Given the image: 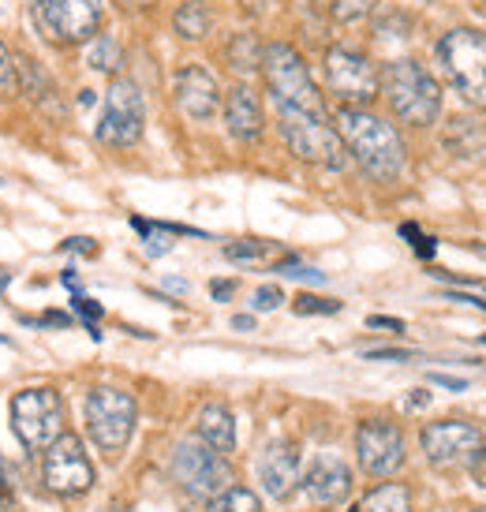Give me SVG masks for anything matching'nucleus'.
<instances>
[{"mask_svg": "<svg viewBox=\"0 0 486 512\" xmlns=\"http://www.w3.org/2000/svg\"><path fill=\"white\" fill-rule=\"evenodd\" d=\"M333 128L341 135L344 154L363 169V176H371L378 184H393L404 172V161H408L404 154L408 150H404L401 131L378 113H371V109H341Z\"/></svg>", "mask_w": 486, "mask_h": 512, "instance_id": "nucleus-1", "label": "nucleus"}, {"mask_svg": "<svg viewBox=\"0 0 486 512\" xmlns=\"http://www.w3.org/2000/svg\"><path fill=\"white\" fill-rule=\"evenodd\" d=\"M262 79H266V90H270L273 109H292V113H311V116H326V101H322V90L311 79V68L307 60L292 49L288 42H270L262 49Z\"/></svg>", "mask_w": 486, "mask_h": 512, "instance_id": "nucleus-2", "label": "nucleus"}, {"mask_svg": "<svg viewBox=\"0 0 486 512\" xmlns=\"http://www.w3.org/2000/svg\"><path fill=\"white\" fill-rule=\"evenodd\" d=\"M382 94L393 116L408 128H430L442 116V86L412 57L393 60L382 72Z\"/></svg>", "mask_w": 486, "mask_h": 512, "instance_id": "nucleus-3", "label": "nucleus"}, {"mask_svg": "<svg viewBox=\"0 0 486 512\" xmlns=\"http://www.w3.org/2000/svg\"><path fill=\"white\" fill-rule=\"evenodd\" d=\"M438 64L445 68V79L460 98L486 109V34L475 27H453L445 30L438 45Z\"/></svg>", "mask_w": 486, "mask_h": 512, "instance_id": "nucleus-4", "label": "nucleus"}, {"mask_svg": "<svg viewBox=\"0 0 486 512\" xmlns=\"http://www.w3.org/2000/svg\"><path fill=\"white\" fill-rule=\"evenodd\" d=\"M12 434L27 453H45L64 434V400L53 385H30L12 397Z\"/></svg>", "mask_w": 486, "mask_h": 512, "instance_id": "nucleus-5", "label": "nucleus"}, {"mask_svg": "<svg viewBox=\"0 0 486 512\" xmlns=\"http://www.w3.org/2000/svg\"><path fill=\"white\" fill-rule=\"evenodd\" d=\"M419 445L430 468L472 471L486 460V434L464 419H438L419 430Z\"/></svg>", "mask_w": 486, "mask_h": 512, "instance_id": "nucleus-6", "label": "nucleus"}, {"mask_svg": "<svg viewBox=\"0 0 486 512\" xmlns=\"http://www.w3.org/2000/svg\"><path fill=\"white\" fill-rule=\"evenodd\" d=\"M172 479L180 483L187 498L210 501L236 483V471H232L229 456L214 453L206 441L184 438L172 449Z\"/></svg>", "mask_w": 486, "mask_h": 512, "instance_id": "nucleus-7", "label": "nucleus"}, {"mask_svg": "<svg viewBox=\"0 0 486 512\" xmlns=\"http://www.w3.org/2000/svg\"><path fill=\"white\" fill-rule=\"evenodd\" d=\"M135 419H139L135 397L124 389L98 385V389L86 393V434L94 438L101 453H124L131 434H135Z\"/></svg>", "mask_w": 486, "mask_h": 512, "instance_id": "nucleus-8", "label": "nucleus"}, {"mask_svg": "<svg viewBox=\"0 0 486 512\" xmlns=\"http://www.w3.org/2000/svg\"><path fill=\"white\" fill-rule=\"evenodd\" d=\"M322 72H326V90L341 101L344 109H367L382 94L378 64L367 53H359V49H348V45L326 49Z\"/></svg>", "mask_w": 486, "mask_h": 512, "instance_id": "nucleus-9", "label": "nucleus"}, {"mask_svg": "<svg viewBox=\"0 0 486 512\" xmlns=\"http://www.w3.org/2000/svg\"><path fill=\"white\" fill-rule=\"evenodd\" d=\"M277 128H281V139L288 143V150L300 161H307V165H322V169H344L348 165L341 135L329 124V116L281 109L277 113Z\"/></svg>", "mask_w": 486, "mask_h": 512, "instance_id": "nucleus-10", "label": "nucleus"}, {"mask_svg": "<svg viewBox=\"0 0 486 512\" xmlns=\"http://www.w3.org/2000/svg\"><path fill=\"white\" fill-rule=\"evenodd\" d=\"M143 131H146L143 90L128 75H116L113 83H109V90H105V109H101L94 135H98V143L128 150V146H135L143 139Z\"/></svg>", "mask_w": 486, "mask_h": 512, "instance_id": "nucleus-11", "label": "nucleus"}, {"mask_svg": "<svg viewBox=\"0 0 486 512\" xmlns=\"http://www.w3.org/2000/svg\"><path fill=\"white\" fill-rule=\"evenodd\" d=\"M94 464H90V456H86L83 441L75 438V434H60L42 456V483L49 494H57V498H83L94 490Z\"/></svg>", "mask_w": 486, "mask_h": 512, "instance_id": "nucleus-12", "label": "nucleus"}, {"mask_svg": "<svg viewBox=\"0 0 486 512\" xmlns=\"http://www.w3.org/2000/svg\"><path fill=\"white\" fill-rule=\"evenodd\" d=\"M38 27L49 42L57 45H79L101 34V0H34Z\"/></svg>", "mask_w": 486, "mask_h": 512, "instance_id": "nucleus-13", "label": "nucleus"}, {"mask_svg": "<svg viewBox=\"0 0 486 512\" xmlns=\"http://www.w3.org/2000/svg\"><path fill=\"white\" fill-rule=\"evenodd\" d=\"M356 460L371 479H393L408 460L404 430L393 419H363L356 427Z\"/></svg>", "mask_w": 486, "mask_h": 512, "instance_id": "nucleus-14", "label": "nucleus"}, {"mask_svg": "<svg viewBox=\"0 0 486 512\" xmlns=\"http://www.w3.org/2000/svg\"><path fill=\"white\" fill-rule=\"evenodd\" d=\"M172 98L176 109L191 120V124H210L221 113V86L202 64H184L176 79H172Z\"/></svg>", "mask_w": 486, "mask_h": 512, "instance_id": "nucleus-15", "label": "nucleus"}, {"mask_svg": "<svg viewBox=\"0 0 486 512\" xmlns=\"http://www.w3.org/2000/svg\"><path fill=\"white\" fill-rule=\"evenodd\" d=\"M300 486H303V498L311 501L315 509H337L352 494V468L344 464L341 456L322 453L307 468V475H300Z\"/></svg>", "mask_w": 486, "mask_h": 512, "instance_id": "nucleus-16", "label": "nucleus"}, {"mask_svg": "<svg viewBox=\"0 0 486 512\" xmlns=\"http://www.w3.org/2000/svg\"><path fill=\"white\" fill-rule=\"evenodd\" d=\"M300 475H303V460H300V449L292 441H270L266 453L258 456V479H262V486H266V494L273 501L292 498L296 486H300Z\"/></svg>", "mask_w": 486, "mask_h": 512, "instance_id": "nucleus-17", "label": "nucleus"}, {"mask_svg": "<svg viewBox=\"0 0 486 512\" xmlns=\"http://www.w3.org/2000/svg\"><path fill=\"white\" fill-rule=\"evenodd\" d=\"M225 128L236 143H258V135L266 128V116H262V101L251 86H232L225 94Z\"/></svg>", "mask_w": 486, "mask_h": 512, "instance_id": "nucleus-18", "label": "nucleus"}, {"mask_svg": "<svg viewBox=\"0 0 486 512\" xmlns=\"http://www.w3.org/2000/svg\"><path fill=\"white\" fill-rule=\"evenodd\" d=\"M199 441L221 456L236 453V415L225 404H206L199 412Z\"/></svg>", "mask_w": 486, "mask_h": 512, "instance_id": "nucleus-19", "label": "nucleus"}, {"mask_svg": "<svg viewBox=\"0 0 486 512\" xmlns=\"http://www.w3.org/2000/svg\"><path fill=\"white\" fill-rule=\"evenodd\" d=\"M19 83H23V94L38 101L42 113H49L53 120H64V105H60L57 86H53L49 75H42V68L34 60H19Z\"/></svg>", "mask_w": 486, "mask_h": 512, "instance_id": "nucleus-20", "label": "nucleus"}, {"mask_svg": "<svg viewBox=\"0 0 486 512\" xmlns=\"http://www.w3.org/2000/svg\"><path fill=\"white\" fill-rule=\"evenodd\" d=\"M172 30L184 38V42H202V38H210V30H214V8L206 4V0H184L176 15H172Z\"/></svg>", "mask_w": 486, "mask_h": 512, "instance_id": "nucleus-21", "label": "nucleus"}, {"mask_svg": "<svg viewBox=\"0 0 486 512\" xmlns=\"http://www.w3.org/2000/svg\"><path fill=\"white\" fill-rule=\"evenodd\" d=\"M445 146L457 157H486V131L468 116H457L445 128Z\"/></svg>", "mask_w": 486, "mask_h": 512, "instance_id": "nucleus-22", "label": "nucleus"}, {"mask_svg": "<svg viewBox=\"0 0 486 512\" xmlns=\"http://www.w3.org/2000/svg\"><path fill=\"white\" fill-rule=\"evenodd\" d=\"M352 512H412V490L404 483H378Z\"/></svg>", "mask_w": 486, "mask_h": 512, "instance_id": "nucleus-23", "label": "nucleus"}, {"mask_svg": "<svg viewBox=\"0 0 486 512\" xmlns=\"http://www.w3.org/2000/svg\"><path fill=\"white\" fill-rule=\"evenodd\" d=\"M86 64H90L94 72L113 75V79H116V72L124 68V49H120V42H116L113 34H94V38H90Z\"/></svg>", "mask_w": 486, "mask_h": 512, "instance_id": "nucleus-24", "label": "nucleus"}, {"mask_svg": "<svg viewBox=\"0 0 486 512\" xmlns=\"http://www.w3.org/2000/svg\"><path fill=\"white\" fill-rule=\"evenodd\" d=\"M131 228L143 232V247L150 258H161L172 251V236L180 232H191V228H176V225H154V221H143V217H131Z\"/></svg>", "mask_w": 486, "mask_h": 512, "instance_id": "nucleus-25", "label": "nucleus"}, {"mask_svg": "<svg viewBox=\"0 0 486 512\" xmlns=\"http://www.w3.org/2000/svg\"><path fill=\"white\" fill-rule=\"evenodd\" d=\"M206 512H262V501H258L255 490L232 483L229 490H221L217 498H210Z\"/></svg>", "mask_w": 486, "mask_h": 512, "instance_id": "nucleus-26", "label": "nucleus"}, {"mask_svg": "<svg viewBox=\"0 0 486 512\" xmlns=\"http://www.w3.org/2000/svg\"><path fill=\"white\" fill-rule=\"evenodd\" d=\"M229 60L240 75L258 72V68H262V45H258L255 34H236L229 42Z\"/></svg>", "mask_w": 486, "mask_h": 512, "instance_id": "nucleus-27", "label": "nucleus"}, {"mask_svg": "<svg viewBox=\"0 0 486 512\" xmlns=\"http://www.w3.org/2000/svg\"><path fill=\"white\" fill-rule=\"evenodd\" d=\"M374 8H378V0H333V4H329L333 19H337V23H344V27L371 19Z\"/></svg>", "mask_w": 486, "mask_h": 512, "instance_id": "nucleus-28", "label": "nucleus"}, {"mask_svg": "<svg viewBox=\"0 0 486 512\" xmlns=\"http://www.w3.org/2000/svg\"><path fill=\"white\" fill-rule=\"evenodd\" d=\"M23 94V83H19V64L12 60L8 45L0 42V98H15Z\"/></svg>", "mask_w": 486, "mask_h": 512, "instance_id": "nucleus-29", "label": "nucleus"}, {"mask_svg": "<svg viewBox=\"0 0 486 512\" xmlns=\"http://www.w3.org/2000/svg\"><path fill=\"white\" fill-rule=\"evenodd\" d=\"M341 299H329V296H311V292H303V296L292 299V311L296 314H341Z\"/></svg>", "mask_w": 486, "mask_h": 512, "instance_id": "nucleus-30", "label": "nucleus"}, {"mask_svg": "<svg viewBox=\"0 0 486 512\" xmlns=\"http://www.w3.org/2000/svg\"><path fill=\"white\" fill-rule=\"evenodd\" d=\"M270 247L273 243H266V240H240L225 247V258H229V262H258V258L270 255Z\"/></svg>", "mask_w": 486, "mask_h": 512, "instance_id": "nucleus-31", "label": "nucleus"}, {"mask_svg": "<svg viewBox=\"0 0 486 512\" xmlns=\"http://www.w3.org/2000/svg\"><path fill=\"white\" fill-rule=\"evenodd\" d=\"M72 314H79V318L86 322V329H90V337H94V341H101V333H98V326H94V322H98L101 314H105V307H101L98 299L75 296V299H72Z\"/></svg>", "mask_w": 486, "mask_h": 512, "instance_id": "nucleus-32", "label": "nucleus"}, {"mask_svg": "<svg viewBox=\"0 0 486 512\" xmlns=\"http://www.w3.org/2000/svg\"><path fill=\"white\" fill-rule=\"evenodd\" d=\"M277 273H285V277H292V281H311V285H322V281H326V273L311 270V266H300V258H288V262H281V266H277Z\"/></svg>", "mask_w": 486, "mask_h": 512, "instance_id": "nucleus-33", "label": "nucleus"}, {"mask_svg": "<svg viewBox=\"0 0 486 512\" xmlns=\"http://www.w3.org/2000/svg\"><path fill=\"white\" fill-rule=\"evenodd\" d=\"M401 236H404V240H412V251L419 258H434V251H438V240L423 236V232H419V225H401Z\"/></svg>", "mask_w": 486, "mask_h": 512, "instance_id": "nucleus-34", "label": "nucleus"}, {"mask_svg": "<svg viewBox=\"0 0 486 512\" xmlns=\"http://www.w3.org/2000/svg\"><path fill=\"white\" fill-rule=\"evenodd\" d=\"M281 303H285V292H281L277 285H262L255 292V299H251V307H255V311H277Z\"/></svg>", "mask_w": 486, "mask_h": 512, "instance_id": "nucleus-35", "label": "nucleus"}, {"mask_svg": "<svg viewBox=\"0 0 486 512\" xmlns=\"http://www.w3.org/2000/svg\"><path fill=\"white\" fill-rule=\"evenodd\" d=\"M367 359H378V363H408L415 359L412 348H371V352H363Z\"/></svg>", "mask_w": 486, "mask_h": 512, "instance_id": "nucleus-36", "label": "nucleus"}, {"mask_svg": "<svg viewBox=\"0 0 486 512\" xmlns=\"http://www.w3.org/2000/svg\"><path fill=\"white\" fill-rule=\"evenodd\" d=\"M60 251H72V255H98V243L90 236H72V240L60 243Z\"/></svg>", "mask_w": 486, "mask_h": 512, "instance_id": "nucleus-37", "label": "nucleus"}, {"mask_svg": "<svg viewBox=\"0 0 486 512\" xmlns=\"http://www.w3.org/2000/svg\"><path fill=\"white\" fill-rule=\"evenodd\" d=\"M23 322H27V326H57V329L72 326V318H68V314H60V311H49L45 318H38V322H34V318H23Z\"/></svg>", "mask_w": 486, "mask_h": 512, "instance_id": "nucleus-38", "label": "nucleus"}, {"mask_svg": "<svg viewBox=\"0 0 486 512\" xmlns=\"http://www.w3.org/2000/svg\"><path fill=\"white\" fill-rule=\"evenodd\" d=\"M430 382L442 385V389H453V393H464V389H468V378H453V374H442V370L430 374Z\"/></svg>", "mask_w": 486, "mask_h": 512, "instance_id": "nucleus-39", "label": "nucleus"}, {"mask_svg": "<svg viewBox=\"0 0 486 512\" xmlns=\"http://www.w3.org/2000/svg\"><path fill=\"white\" fill-rule=\"evenodd\" d=\"M367 326H371V329H393V333H404V322H401V318H386V314H371V318H367Z\"/></svg>", "mask_w": 486, "mask_h": 512, "instance_id": "nucleus-40", "label": "nucleus"}, {"mask_svg": "<svg viewBox=\"0 0 486 512\" xmlns=\"http://www.w3.org/2000/svg\"><path fill=\"white\" fill-rule=\"evenodd\" d=\"M445 299H449V303H464V307H479V311H486V299H479V296H464V292H445Z\"/></svg>", "mask_w": 486, "mask_h": 512, "instance_id": "nucleus-41", "label": "nucleus"}, {"mask_svg": "<svg viewBox=\"0 0 486 512\" xmlns=\"http://www.w3.org/2000/svg\"><path fill=\"white\" fill-rule=\"evenodd\" d=\"M232 292H236V281H214V285H210V296H214L217 303H225Z\"/></svg>", "mask_w": 486, "mask_h": 512, "instance_id": "nucleus-42", "label": "nucleus"}, {"mask_svg": "<svg viewBox=\"0 0 486 512\" xmlns=\"http://www.w3.org/2000/svg\"><path fill=\"white\" fill-rule=\"evenodd\" d=\"M430 397H427V389H412V397H408V408H427Z\"/></svg>", "mask_w": 486, "mask_h": 512, "instance_id": "nucleus-43", "label": "nucleus"}, {"mask_svg": "<svg viewBox=\"0 0 486 512\" xmlns=\"http://www.w3.org/2000/svg\"><path fill=\"white\" fill-rule=\"evenodd\" d=\"M116 4H120L124 12H143V8H150L154 0H116Z\"/></svg>", "mask_w": 486, "mask_h": 512, "instance_id": "nucleus-44", "label": "nucleus"}, {"mask_svg": "<svg viewBox=\"0 0 486 512\" xmlns=\"http://www.w3.org/2000/svg\"><path fill=\"white\" fill-rule=\"evenodd\" d=\"M232 329H255V314H236V318H232Z\"/></svg>", "mask_w": 486, "mask_h": 512, "instance_id": "nucleus-45", "label": "nucleus"}, {"mask_svg": "<svg viewBox=\"0 0 486 512\" xmlns=\"http://www.w3.org/2000/svg\"><path fill=\"white\" fill-rule=\"evenodd\" d=\"M60 281H64V288L79 292V273H75V270H64V273H60Z\"/></svg>", "mask_w": 486, "mask_h": 512, "instance_id": "nucleus-46", "label": "nucleus"}, {"mask_svg": "<svg viewBox=\"0 0 486 512\" xmlns=\"http://www.w3.org/2000/svg\"><path fill=\"white\" fill-rule=\"evenodd\" d=\"M79 105L90 109V105H94V90H83V94H79Z\"/></svg>", "mask_w": 486, "mask_h": 512, "instance_id": "nucleus-47", "label": "nucleus"}, {"mask_svg": "<svg viewBox=\"0 0 486 512\" xmlns=\"http://www.w3.org/2000/svg\"><path fill=\"white\" fill-rule=\"evenodd\" d=\"M8 281H12V273L0 270V299H4V288H8Z\"/></svg>", "mask_w": 486, "mask_h": 512, "instance_id": "nucleus-48", "label": "nucleus"}, {"mask_svg": "<svg viewBox=\"0 0 486 512\" xmlns=\"http://www.w3.org/2000/svg\"><path fill=\"white\" fill-rule=\"evenodd\" d=\"M105 512H131V509H124V505H113V509H105Z\"/></svg>", "mask_w": 486, "mask_h": 512, "instance_id": "nucleus-49", "label": "nucleus"}, {"mask_svg": "<svg viewBox=\"0 0 486 512\" xmlns=\"http://www.w3.org/2000/svg\"><path fill=\"white\" fill-rule=\"evenodd\" d=\"M0 344H8V337H4V333H0Z\"/></svg>", "mask_w": 486, "mask_h": 512, "instance_id": "nucleus-50", "label": "nucleus"}, {"mask_svg": "<svg viewBox=\"0 0 486 512\" xmlns=\"http://www.w3.org/2000/svg\"><path fill=\"white\" fill-rule=\"evenodd\" d=\"M479 341H483V344H486V333H483V337H479Z\"/></svg>", "mask_w": 486, "mask_h": 512, "instance_id": "nucleus-51", "label": "nucleus"}, {"mask_svg": "<svg viewBox=\"0 0 486 512\" xmlns=\"http://www.w3.org/2000/svg\"><path fill=\"white\" fill-rule=\"evenodd\" d=\"M472 512H486V509H472Z\"/></svg>", "mask_w": 486, "mask_h": 512, "instance_id": "nucleus-52", "label": "nucleus"}]
</instances>
